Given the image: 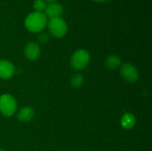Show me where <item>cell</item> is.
Returning a JSON list of instances; mask_svg holds the SVG:
<instances>
[{"instance_id": "9c48e42d", "label": "cell", "mask_w": 152, "mask_h": 151, "mask_svg": "<svg viewBox=\"0 0 152 151\" xmlns=\"http://www.w3.org/2000/svg\"><path fill=\"white\" fill-rule=\"evenodd\" d=\"M35 117V111L31 107L26 106L21 108L17 113V118L22 123H28L31 121Z\"/></svg>"}, {"instance_id": "5b68a950", "label": "cell", "mask_w": 152, "mask_h": 151, "mask_svg": "<svg viewBox=\"0 0 152 151\" xmlns=\"http://www.w3.org/2000/svg\"><path fill=\"white\" fill-rule=\"evenodd\" d=\"M120 75L128 83H134L139 78L138 69L131 63H124L120 66Z\"/></svg>"}, {"instance_id": "30bf717a", "label": "cell", "mask_w": 152, "mask_h": 151, "mask_svg": "<svg viewBox=\"0 0 152 151\" xmlns=\"http://www.w3.org/2000/svg\"><path fill=\"white\" fill-rule=\"evenodd\" d=\"M120 124L123 129L125 130H131L136 124V119L134 116L131 113H126L122 116Z\"/></svg>"}, {"instance_id": "ba28073f", "label": "cell", "mask_w": 152, "mask_h": 151, "mask_svg": "<svg viewBox=\"0 0 152 151\" xmlns=\"http://www.w3.org/2000/svg\"><path fill=\"white\" fill-rule=\"evenodd\" d=\"M45 16L49 19L53 18H58L61 17L63 13V7L61 4L58 3H50L46 5V8L45 10Z\"/></svg>"}, {"instance_id": "5bb4252c", "label": "cell", "mask_w": 152, "mask_h": 151, "mask_svg": "<svg viewBox=\"0 0 152 151\" xmlns=\"http://www.w3.org/2000/svg\"><path fill=\"white\" fill-rule=\"evenodd\" d=\"M37 41L40 44H46L49 41V34L47 32L41 31L37 36Z\"/></svg>"}, {"instance_id": "8fae6325", "label": "cell", "mask_w": 152, "mask_h": 151, "mask_svg": "<svg viewBox=\"0 0 152 151\" xmlns=\"http://www.w3.org/2000/svg\"><path fill=\"white\" fill-rule=\"evenodd\" d=\"M122 65L121 59L117 55H110L105 60V66L110 69H116Z\"/></svg>"}, {"instance_id": "277c9868", "label": "cell", "mask_w": 152, "mask_h": 151, "mask_svg": "<svg viewBox=\"0 0 152 151\" xmlns=\"http://www.w3.org/2000/svg\"><path fill=\"white\" fill-rule=\"evenodd\" d=\"M17 111V101L11 94L0 96V113L4 117H12Z\"/></svg>"}, {"instance_id": "9a60e30c", "label": "cell", "mask_w": 152, "mask_h": 151, "mask_svg": "<svg viewBox=\"0 0 152 151\" xmlns=\"http://www.w3.org/2000/svg\"><path fill=\"white\" fill-rule=\"evenodd\" d=\"M94 2H97V3H104V2H107L108 0H93Z\"/></svg>"}, {"instance_id": "4fadbf2b", "label": "cell", "mask_w": 152, "mask_h": 151, "mask_svg": "<svg viewBox=\"0 0 152 151\" xmlns=\"http://www.w3.org/2000/svg\"><path fill=\"white\" fill-rule=\"evenodd\" d=\"M46 2L45 0H35L33 3V7L35 9V12H43L46 8Z\"/></svg>"}, {"instance_id": "6da1fadb", "label": "cell", "mask_w": 152, "mask_h": 151, "mask_svg": "<svg viewBox=\"0 0 152 151\" xmlns=\"http://www.w3.org/2000/svg\"><path fill=\"white\" fill-rule=\"evenodd\" d=\"M47 21L48 19L44 12H33L26 17L24 25L29 32L39 33L45 28Z\"/></svg>"}, {"instance_id": "e0dca14e", "label": "cell", "mask_w": 152, "mask_h": 151, "mask_svg": "<svg viewBox=\"0 0 152 151\" xmlns=\"http://www.w3.org/2000/svg\"><path fill=\"white\" fill-rule=\"evenodd\" d=\"M0 151H5V150H3V149H1V148H0Z\"/></svg>"}, {"instance_id": "7c38bea8", "label": "cell", "mask_w": 152, "mask_h": 151, "mask_svg": "<svg viewBox=\"0 0 152 151\" xmlns=\"http://www.w3.org/2000/svg\"><path fill=\"white\" fill-rule=\"evenodd\" d=\"M84 82H85V78L81 73L74 74L70 78V85L74 88H80L81 86H83Z\"/></svg>"}, {"instance_id": "8992f818", "label": "cell", "mask_w": 152, "mask_h": 151, "mask_svg": "<svg viewBox=\"0 0 152 151\" xmlns=\"http://www.w3.org/2000/svg\"><path fill=\"white\" fill-rule=\"evenodd\" d=\"M24 55L28 61H36L40 55V46L36 42H28L24 47Z\"/></svg>"}, {"instance_id": "7a4b0ae2", "label": "cell", "mask_w": 152, "mask_h": 151, "mask_svg": "<svg viewBox=\"0 0 152 151\" xmlns=\"http://www.w3.org/2000/svg\"><path fill=\"white\" fill-rule=\"evenodd\" d=\"M90 61V54L85 49H78L70 57V66L77 71L83 70Z\"/></svg>"}, {"instance_id": "52a82bcc", "label": "cell", "mask_w": 152, "mask_h": 151, "mask_svg": "<svg viewBox=\"0 0 152 151\" xmlns=\"http://www.w3.org/2000/svg\"><path fill=\"white\" fill-rule=\"evenodd\" d=\"M15 73L14 65L6 60H0V78L10 79Z\"/></svg>"}, {"instance_id": "3957f363", "label": "cell", "mask_w": 152, "mask_h": 151, "mask_svg": "<svg viewBox=\"0 0 152 151\" xmlns=\"http://www.w3.org/2000/svg\"><path fill=\"white\" fill-rule=\"evenodd\" d=\"M46 26L48 28L49 33L55 38H61L68 32V25L61 17L49 19Z\"/></svg>"}, {"instance_id": "2e32d148", "label": "cell", "mask_w": 152, "mask_h": 151, "mask_svg": "<svg viewBox=\"0 0 152 151\" xmlns=\"http://www.w3.org/2000/svg\"><path fill=\"white\" fill-rule=\"evenodd\" d=\"M45 2H48V3H55L57 0H45Z\"/></svg>"}]
</instances>
